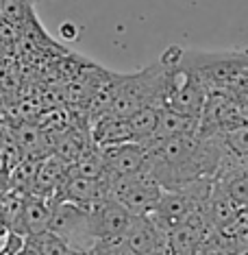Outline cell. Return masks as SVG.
I'll list each match as a JSON object with an SVG mask.
<instances>
[{
    "label": "cell",
    "mask_w": 248,
    "mask_h": 255,
    "mask_svg": "<svg viewBox=\"0 0 248 255\" xmlns=\"http://www.w3.org/2000/svg\"><path fill=\"white\" fill-rule=\"evenodd\" d=\"M9 236H11V229H9V225H7V220H4V216L0 214V253H2L4 245L9 242Z\"/></svg>",
    "instance_id": "16"
},
{
    "label": "cell",
    "mask_w": 248,
    "mask_h": 255,
    "mask_svg": "<svg viewBox=\"0 0 248 255\" xmlns=\"http://www.w3.org/2000/svg\"><path fill=\"white\" fill-rule=\"evenodd\" d=\"M68 168L70 166H68L61 157H57L55 153H48L46 157L39 159V164L35 168V177H33V183H31V192L28 194L55 201L63 179H66Z\"/></svg>",
    "instance_id": "9"
},
{
    "label": "cell",
    "mask_w": 248,
    "mask_h": 255,
    "mask_svg": "<svg viewBox=\"0 0 248 255\" xmlns=\"http://www.w3.org/2000/svg\"><path fill=\"white\" fill-rule=\"evenodd\" d=\"M109 196L120 201L133 216L151 214L164 196V188L146 170L133 175L109 177Z\"/></svg>",
    "instance_id": "2"
},
{
    "label": "cell",
    "mask_w": 248,
    "mask_h": 255,
    "mask_svg": "<svg viewBox=\"0 0 248 255\" xmlns=\"http://www.w3.org/2000/svg\"><path fill=\"white\" fill-rule=\"evenodd\" d=\"M133 218L126 207L120 201H115L113 196H105L102 201H98L91 205V220H94V231L98 242H115L122 240L129 223Z\"/></svg>",
    "instance_id": "4"
},
{
    "label": "cell",
    "mask_w": 248,
    "mask_h": 255,
    "mask_svg": "<svg viewBox=\"0 0 248 255\" xmlns=\"http://www.w3.org/2000/svg\"><path fill=\"white\" fill-rule=\"evenodd\" d=\"M213 231L203 210H196L194 214L174 225L168 231V251L172 255H196L203 240Z\"/></svg>",
    "instance_id": "6"
},
{
    "label": "cell",
    "mask_w": 248,
    "mask_h": 255,
    "mask_svg": "<svg viewBox=\"0 0 248 255\" xmlns=\"http://www.w3.org/2000/svg\"><path fill=\"white\" fill-rule=\"evenodd\" d=\"M102 150V159H105V172L109 177L118 175H133L142 172L146 168L148 150L142 142H124L105 146Z\"/></svg>",
    "instance_id": "7"
},
{
    "label": "cell",
    "mask_w": 248,
    "mask_h": 255,
    "mask_svg": "<svg viewBox=\"0 0 248 255\" xmlns=\"http://www.w3.org/2000/svg\"><path fill=\"white\" fill-rule=\"evenodd\" d=\"M185 133H198V120L178 114L174 109L161 107L157 129H155L153 135L142 144H155V142L168 140V137H174V135H185Z\"/></svg>",
    "instance_id": "11"
},
{
    "label": "cell",
    "mask_w": 248,
    "mask_h": 255,
    "mask_svg": "<svg viewBox=\"0 0 248 255\" xmlns=\"http://www.w3.org/2000/svg\"><path fill=\"white\" fill-rule=\"evenodd\" d=\"M0 18L22 28L26 22L37 18L35 4L33 0H0Z\"/></svg>",
    "instance_id": "13"
},
{
    "label": "cell",
    "mask_w": 248,
    "mask_h": 255,
    "mask_svg": "<svg viewBox=\"0 0 248 255\" xmlns=\"http://www.w3.org/2000/svg\"><path fill=\"white\" fill-rule=\"evenodd\" d=\"M72 251H89L98 242L91 220V207H83L70 201H53L50 227Z\"/></svg>",
    "instance_id": "1"
},
{
    "label": "cell",
    "mask_w": 248,
    "mask_h": 255,
    "mask_svg": "<svg viewBox=\"0 0 248 255\" xmlns=\"http://www.w3.org/2000/svg\"><path fill=\"white\" fill-rule=\"evenodd\" d=\"M109 196V175L102 177H85L68 168L55 201H70L83 207H91L94 203Z\"/></svg>",
    "instance_id": "5"
},
{
    "label": "cell",
    "mask_w": 248,
    "mask_h": 255,
    "mask_svg": "<svg viewBox=\"0 0 248 255\" xmlns=\"http://www.w3.org/2000/svg\"><path fill=\"white\" fill-rule=\"evenodd\" d=\"M124 245L133 255H165L168 253V231L151 214H137L131 218L124 234Z\"/></svg>",
    "instance_id": "3"
},
{
    "label": "cell",
    "mask_w": 248,
    "mask_h": 255,
    "mask_svg": "<svg viewBox=\"0 0 248 255\" xmlns=\"http://www.w3.org/2000/svg\"><path fill=\"white\" fill-rule=\"evenodd\" d=\"M89 135H91V142L100 148L113 146V144L135 142L133 133H131V127H129V120L120 118V116H113V114H102V116L91 118Z\"/></svg>",
    "instance_id": "10"
},
{
    "label": "cell",
    "mask_w": 248,
    "mask_h": 255,
    "mask_svg": "<svg viewBox=\"0 0 248 255\" xmlns=\"http://www.w3.org/2000/svg\"><path fill=\"white\" fill-rule=\"evenodd\" d=\"M26 240L31 242L42 255H70L72 253V249L68 247L57 234H53L50 229L44 231V234H39V236L26 238Z\"/></svg>",
    "instance_id": "14"
},
{
    "label": "cell",
    "mask_w": 248,
    "mask_h": 255,
    "mask_svg": "<svg viewBox=\"0 0 248 255\" xmlns=\"http://www.w3.org/2000/svg\"><path fill=\"white\" fill-rule=\"evenodd\" d=\"M159 109L161 107L146 105V107H140L137 112H133L129 118H126L129 120V127H131V133H133L135 142H146L148 137L155 133L157 123H159Z\"/></svg>",
    "instance_id": "12"
},
{
    "label": "cell",
    "mask_w": 248,
    "mask_h": 255,
    "mask_svg": "<svg viewBox=\"0 0 248 255\" xmlns=\"http://www.w3.org/2000/svg\"><path fill=\"white\" fill-rule=\"evenodd\" d=\"M196 255H233V251H231V240L224 238L220 231L213 229L203 240V245L198 247Z\"/></svg>",
    "instance_id": "15"
},
{
    "label": "cell",
    "mask_w": 248,
    "mask_h": 255,
    "mask_svg": "<svg viewBox=\"0 0 248 255\" xmlns=\"http://www.w3.org/2000/svg\"><path fill=\"white\" fill-rule=\"evenodd\" d=\"M50 216H53V201L42 199L35 194H26L22 212L18 216V223L13 225V234H20L24 238L39 236L50 227Z\"/></svg>",
    "instance_id": "8"
}]
</instances>
